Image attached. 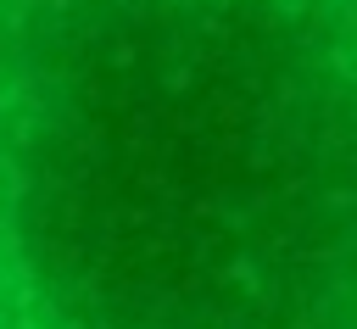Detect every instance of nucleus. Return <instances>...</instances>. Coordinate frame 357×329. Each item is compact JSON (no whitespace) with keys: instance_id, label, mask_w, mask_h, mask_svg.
I'll return each instance as SVG.
<instances>
[{"instance_id":"1","label":"nucleus","mask_w":357,"mask_h":329,"mask_svg":"<svg viewBox=\"0 0 357 329\" xmlns=\"http://www.w3.org/2000/svg\"><path fill=\"white\" fill-rule=\"evenodd\" d=\"M0 329H357V0H0Z\"/></svg>"}]
</instances>
